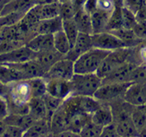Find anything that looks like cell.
I'll return each instance as SVG.
<instances>
[{
    "mask_svg": "<svg viewBox=\"0 0 146 137\" xmlns=\"http://www.w3.org/2000/svg\"><path fill=\"white\" fill-rule=\"evenodd\" d=\"M59 3H62V2H66V1H68V0H58Z\"/></svg>",
    "mask_w": 146,
    "mask_h": 137,
    "instance_id": "cell-58",
    "label": "cell"
},
{
    "mask_svg": "<svg viewBox=\"0 0 146 137\" xmlns=\"http://www.w3.org/2000/svg\"><path fill=\"white\" fill-rule=\"evenodd\" d=\"M76 137V136H79L78 135L74 133L70 130H66V131H63V132H60L59 134L56 136V137Z\"/></svg>",
    "mask_w": 146,
    "mask_h": 137,
    "instance_id": "cell-49",
    "label": "cell"
},
{
    "mask_svg": "<svg viewBox=\"0 0 146 137\" xmlns=\"http://www.w3.org/2000/svg\"><path fill=\"white\" fill-rule=\"evenodd\" d=\"M24 12H12L0 16V26H10L19 23L25 15Z\"/></svg>",
    "mask_w": 146,
    "mask_h": 137,
    "instance_id": "cell-34",
    "label": "cell"
},
{
    "mask_svg": "<svg viewBox=\"0 0 146 137\" xmlns=\"http://www.w3.org/2000/svg\"><path fill=\"white\" fill-rule=\"evenodd\" d=\"M10 1H12V0H0V2H2V3H3L4 4L9 3V2H10Z\"/></svg>",
    "mask_w": 146,
    "mask_h": 137,
    "instance_id": "cell-56",
    "label": "cell"
},
{
    "mask_svg": "<svg viewBox=\"0 0 146 137\" xmlns=\"http://www.w3.org/2000/svg\"><path fill=\"white\" fill-rule=\"evenodd\" d=\"M4 3H2V2H0V16H1V13H2V10H3V8L4 6Z\"/></svg>",
    "mask_w": 146,
    "mask_h": 137,
    "instance_id": "cell-55",
    "label": "cell"
},
{
    "mask_svg": "<svg viewBox=\"0 0 146 137\" xmlns=\"http://www.w3.org/2000/svg\"><path fill=\"white\" fill-rule=\"evenodd\" d=\"M146 3V0H125L124 6H125L135 14L140 8Z\"/></svg>",
    "mask_w": 146,
    "mask_h": 137,
    "instance_id": "cell-41",
    "label": "cell"
},
{
    "mask_svg": "<svg viewBox=\"0 0 146 137\" xmlns=\"http://www.w3.org/2000/svg\"><path fill=\"white\" fill-rule=\"evenodd\" d=\"M24 79L23 74L9 63H0V82L8 85L13 82Z\"/></svg>",
    "mask_w": 146,
    "mask_h": 137,
    "instance_id": "cell-24",
    "label": "cell"
},
{
    "mask_svg": "<svg viewBox=\"0 0 146 137\" xmlns=\"http://www.w3.org/2000/svg\"><path fill=\"white\" fill-rule=\"evenodd\" d=\"M134 33L141 39H146V22H138L133 28Z\"/></svg>",
    "mask_w": 146,
    "mask_h": 137,
    "instance_id": "cell-43",
    "label": "cell"
},
{
    "mask_svg": "<svg viewBox=\"0 0 146 137\" xmlns=\"http://www.w3.org/2000/svg\"><path fill=\"white\" fill-rule=\"evenodd\" d=\"M74 74V62L64 57L51 67L50 69L45 73L44 78L45 79H58L71 80Z\"/></svg>",
    "mask_w": 146,
    "mask_h": 137,
    "instance_id": "cell-7",
    "label": "cell"
},
{
    "mask_svg": "<svg viewBox=\"0 0 146 137\" xmlns=\"http://www.w3.org/2000/svg\"><path fill=\"white\" fill-rule=\"evenodd\" d=\"M49 122L52 136H56L60 132L68 130V116L62 105L52 114Z\"/></svg>",
    "mask_w": 146,
    "mask_h": 137,
    "instance_id": "cell-14",
    "label": "cell"
},
{
    "mask_svg": "<svg viewBox=\"0 0 146 137\" xmlns=\"http://www.w3.org/2000/svg\"><path fill=\"white\" fill-rule=\"evenodd\" d=\"M135 16L137 22H146V3L135 13Z\"/></svg>",
    "mask_w": 146,
    "mask_h": 137,
    "instance_id": "cell-47",
    "label": "cell"
},
{
    "mask_svg": "<svg viewBox=\"0 0 146 137\" xmlns=\"http://www.w3.org/2000/svg\"><path fill=\"white\" fill-rule=\"evenodd\" d=\"M97 8L103 9V10L111 12L114 9L115 5L111 2V0H98Z\"/></svg>",
    "mask_w": 146,
    "mask_h": 137,
    "instance_id": "cell-45",
    "label": "cell"
},
{
    "mask_svg": "<svg viewBox=\"0 0 146 137\" xmlns=\"http://www.w3.org/2000/svg\"><path fill=\"white\" fill-rule=\"evenodd\" d=\"M42 99L44 100V102H45L46 109L48 110L49 119H50L52 114L62 105L64 100L59 99V98H57V97L53 96L48 92L43 96Z\"/></svg>",
    "mask_w": 146,
    "mask_h": 137,
    "instance_id": "cell-36",
    "label": "cell"
},
{
    "mask_svg": "<svg viewBox=\"0 0 146 137\" xmlns=\"http://www.w3.org/2000/svg\"><path fill=\"white\" fill-rule=\"evenodd\" d=\"M76 10L75 5H73L71 0L66 1V2H62L60 3V15L62 20L65 19H74L75 15H76Z\"/></svg>",
    "mask_w": 146,
    "mask_h": 137,
    "instance_id": "cell-38",
    "label": "cell"
},
{
    "mask_svg": "<svg viewBox=\"0 0 146 137\" xmlns=\"http://www.w3.org/2000/svg\"><path fill=\"white\" fill-rule=\"evenodd\" d=\"M25 45L35 53L54 48L53 35L37 34L33 39H31Z\"/></svg>",
    "mask_w": 146,
    "mask_h": 137,
    "instance_id": "cell-20",
    "label": "cell"
},
{
    "mask_svg": "<svg viewBox=\"0 0 146 137\" xmlns=\"http://www.w3.org/2000/svg\"><path fill=\"white\" fill-rule=\"evenodd\" d=\"M109 51L92 48L76 59L74 63L75 73H96Z\"/></svg>",
    "mask_w": 146,
    "mask_h": 137,
    "instance_id": "cell-2",
    "label": "cell"
},
{
    "mask_svg": "<svg viewBox=\"0 0 146 137\" xmlns=\"http://www.w3.org/2000/svg\"><path fill=\"white\" fill-rule=\"evenodd\" d=\"M8 92V85L3 83L2 82H0V96H6Z\"/></svg>",
    "mask_w": 146,
    "mask_h": 137,
    "instance_id": "cell-51",
    "label": "cell"
},
{
    "mask_svg": "<svg viewBox=\"0 0 146 137\" xmlns=\"http://www.w3.org/2000/svg\"><path fill=\"white\" fill-rule=\"evenodd\" d=\"M25 131L20 127L6 125L1 137H23Z\"/></svg>",
    "mask_w": 146,
    "mask_h": 137,
    "instance_id": "cell-40",
    "label": "cell"
},
{
    "mask_svg": "<svg viewBox=\"0 0 146 137\" xmlns=\"http://www.w3.org/2000/svg\"><path fill=\"white\" fill-rule=\"evenodd\" d=\"M133 49L134 48L125 47L109 52L99 66L96 74L102 79L106 78L118 66L131 60Z\"/></svg>",
    "mask_w": 146,
    "mask_h": 137,
    "instance_id": "cell-3",
    "label": "cell"
},
{
    "mask_svg": "<svg viewBox=\"0 0 146 137\" xmlns=\"http://www.w3.org/2000/svg\"><path fill=\"white\" fill-rule=\"evenodd\" d=\"M71 1H72V3H73V5H75L76 10L78 11V9H82L86 0H71Z\"/></svg>",
    "mask_w": 146,
    "mask_h": 137,
    "instance_id": "cell-50",
    "label": "cell"
},
{
    "mask_svg": "<svg viewBox=\"0 0 146 137\" xmlns=\"http://www.w3.org/2000/svg\"><path fill=\"white\" fill-rule=\"evenodd\" d=\"M92 121L102 127L113 122V112L111 105L102 102L100 106L92 114Z\"/></svg>",
    "mask_w": 146,
    "mask_h": 137,
    "instance_id": "cell-18",
    "label": "cell"
},
{
    "mask_svg": "<svg viewBox=\"0 0 146 137\" xmlns=\"http://www.w3.org/2000/svg\"><path fill=\"white\" fill-rule=\"evenodd\" d=\"M9 115V108H8L7 99L5 96H0V119H5Z\"/></svg>",
    "mask_w": 146,
    "mask_h": 137,
    "instance_id": "cell-44",
    "label": "cell"
},
{
    "mask_svg": "<svg viewBox=\"0 0 146 137\" xmlns=\"http://www.w3.org/2000/svg\"><path fill=\"white\" fill-rule=\"evenodd\" d=\"M121 15H122V28L133 29L136 25L135 14L125 6L121 7Z\"/></svg>",
    "mask_w": 146,
    "mask_h": 137,
    "instance_id": "cell-37",
    "label": "cell"
},
{
    "mask_svg": "<svg viewBox=\"0 0 146 137\" xmlns=\"http://www.w3.org/2000/svg\"><path fill=\"white\" fill-rule=\"evenodd\" d=\"M47 92L53 96L65 100L72 95V87L70 80L51 79H45Z\"/></svg>",
    "mask_w": 146,
    "mask_h": 137,
    "instance_id": "cell-12",
    "label": "cell"
},
{
    "mask_svg": "<svg viewBox=\"0 0 146 137\" xmlns=\"http://www.w3.org/2000/svg\"><path fill=\"white\" fill-rule=\"evenodd\" d=\"M92 48H93L92 35L79 33L75 43L65 57L75 63L77 59L79 58L82 54L90 50Z\"/></svg>",
    "mask_w": 146,
    "mask_h": 137,
    "instance_id": "cell-11",
    "label": "cell"
},
{
    "mask_svg": "<svg viewBox=\"0 0 146 137\" xmlns=\"http://www.w3.org/2000/svg\"><path fill=\"white\" fill-rule=\"evenodd\" d=\"M122 28V15H121V7H115L111 12L108 25L107 32L117 30Z\"/></svg>",
    "mask_w": 146,
    "mask_h": 137,
    "instance_id": "cell-33",
    "label": "cell"
},
{
    "mask_svg": "<svg viewBox=\"0 0 146 137\" xmlns=\"http://www.w3.org/2000/svg\"><path fill=\"white\" fill-rule=\"evenodd\" d=\"M29 11L38 21L54 18L59 15L60 3L57 2L44 5H35Z\"/></svg>",
    "mask_w": 146,
    "mask_h": 137,
    "instance_id": "cell-15",
    "label": "cell"
},
{
    "mask_svg": "<svg viewBox=\"0 0 146 137\" xmlns=\"http://www.w3.org/2000/svg\"><path fill=\"white\" fill-rule=\"evenodd\" d=\"M53 43L54 48L59 53L65 55V56L69 52L72 47L68 37L66 36L63 29L53 34Z\"/></svg>",
    "mask_w": 146,
    "mask_h": 137,
    "instance_id": "cell-29",
    "label": "cell"
},
{
    "mask_svg": "<svg viewBox=\"0 0 146 137\" xmlns=\"http://www.w3.org/2000/svg\"><path fill=\"white\" fill-rule=\"evenodd\" d=\"M36 4L35 0H12L4 5L1 15H5L12 12L27 13Z\"/></svg>",
    "mask_w": 146,
    "mask_h": 137,
    "instance_id": "cell-26",
    "label": "cell"
},
{
    "mask_svg": "<svg viewBox=\"0 0 146 137\" xmlns=\"http://www.w3.org/2000/svg\"><path fill=\"white\" fill-rule=\"evenodd\" d=\"M36 53L26 45L13 49L9 53L0 55L1 63H21L35 59Z\"/></svg>",
    "mask_w": 146,
    "mask_h": 137,
    "instance_id": "cell-9",
    "label": "cell"
},
{
    "mask_svg": "<svg viewBox=\"0 0 146 137\" xmlns=\"http://www.w3.org/2000/svg\"><path fill=\"white\" fill-rule=\"evenodd\" d=\"M111 12L97 8L96 10L91 13V20L93 34L107 32V25Z\"/></svg>",
    "mask_w": 146,
    "mask_h": 137,
    "instance_id": "cell-19",
    "label": "cell"
},
{
    "mask_svg": "<svg viewBox=\"0 0 146 137\" xmlns=\"http://www.w3.org/2000/svg\"><path fill=\"white\" fill-rule=\"evenodd\" d=\"M74 20L77 25L79 33H86L89 35L93 34L91 15L84 9H80L76 12Z\"/></svg>",
    "mask_w": 146,
    "mask_h": 137,
    "instance_id": "cell-27",
    "label": "cell"
},
{
    "mask_svg": "<svg viewBox=\"0 0 146 137\" xmlns=\"http://www.w3.org/2000/svg\"><path fill=\"white\" fill-rule=\"evenodd\" d=\"M137 65L138 64L131 60L126 62L120 66H118V68H116L106 78H104L102 79V82H131V73Z\"/></svg>",
    "mask_w": 146,
    "mask_h": 137,
    "instance_id": "cell-10",
    "label": "cell"
},
{
    "mask_svg": "<svg viewBox=\"0 0 146 137\" xmlns=\"http://www.w3.org/2000/svg\"><path fill=\"white\" fill-rule=\"evenodd\" d=\"M131 82H102L94 97L101 102L111 103L119 99H123L126 89Z\"/></svg>",
    "mask_w": 146,
    "mask_h": 137,
    "instance_id": "cell-5",
    "label": "cell"
},
{
    "mask_svg": "<svg viewBox=\"0 0 146 137\" xmlns=\"http://www.w3.org/2000/svg\"><path fill=\"white\" fill-rule=\"evenodd\" d=\"M92 120V115L77 111L68 115V130L79 136V132L85 126Z\"/></svg>",
    "mask_w": 146,
    "mask_h": 137,
    "instance_id": "cell-22",
    "label": "cell"
},
{
    "mask_svg": "<svg viewBox=\"0 0 146 137\" xmlns=\"http://www.w3.org/2000/svg\"><path fill=\"white\" fill-rule=\"evenodd\" d=\"M35 2L36 5H44V4L57 3L59 1L58 0H35Z\"/></svg>",
    "mask_w": 146,
    "mask_h": 137,
    "instance_id": "cell-52",
    "label": "cell"
},
{
    "mask_svg": "<svg viewBox=\"0 0 146 137\" xmlns=\"http://www.w3.org/2000/svg\"><path fill=\"white\" fill-rule=\"evenodd\" d=\"M29 113L35 119H49L48 110L46 109L42 97H33L29 102Z\"/></svg>",
    "mask_w": 146,
    "mask_h": 137,
    "instance_id": "cell-23",
    "label": "cell"
},
{
    "mask_svg": "<svg viewBox=\"0 0 146 137\" xmlns=\"http://www.w3.org/2000/svg\"><path fill=\"white\" fill-rule=\"evenodd\" d=\"M101 137H118L115 122H111L102 128Z\"/></svg>",
    "mask_w": 146,
    "mask_h": 137,
    "instance_id": "cell-42",
    "label": "cell"
},
{
    "mask_svg": "<svg viewBox=\"0 0 146 137\" xmlns=\"http://www.w3.org/2000/svg\"><path fill=\"white\" fill-rule=\"evenodd\" d=\"M70 81L72 87L71 96H94L102 83V79L96 73H75Z\"/></svg>",
    "mask_w": 146,
    "mask_h": 137,
    "instance_id": "cell-1",
    "label": "cell"
},
{
    "mask_svg": "<svg viewBox=\"0 0 146 137\" xmlns=\"http://www.w3.org/2000/svg\"><path fill=\"white\" fill-rule=\"evenodd\" d=\"M103 127L96 124L91 120L82 128L79 132L81 137H101Z\"/></svg>",
    "mask_w": 146,
    "mask_h": 137,
    "instance_id": "cell-35",
    "label": "cell"
},
{
    "mask_svg": "<svg viewBox=\"0 0 146 137\" xmlns=\"http://www.w3.org/2000/svg\"><path fill=\"white\" fill-rule=\"evenodd\" d=\"M92 42L94 48L109 52L127 47L121 39L110 32L94 33L92 35Z\"/></svg>",
    "mask_w": 146,
    "mask_h": 137,
    "instance_id": "cell-6",
    "label": "cell"
},
{
    "mask_svg": "<svg viewBox=\"0 0 146 137\" xmlns=\"http://www.w3.org/2000/svg\"><path fill=\"white\" fill-rule=\"evenodd\" d=\"M62 29L66 33V36L68 37L71 46H72L78 37V33H79V31H78V29L74 19L63 20Z\"/></svg>",
    "mask_w": 146,
    "mask_h": 137,
    "instance_id": "cell-32",
    "label": "cell"
},
{
    "mask_svg": "<svg viewBox=\"0 0 146 137\" xmlns=\"http://www.w3.org/2000/svg\"><path fill=\"white\" fill-rule=\"evenodd\" d=\"M0 32H1V26H0Z\"/></svg>",
    "mask_w": 146,
    "mask_h": 137,
    "instance_id": "cell-59",
    "label": "cell"
},
{
    "mask_svg": "<svg viewBox=\"0 0 146 137\" xmlns=\"http://www.w3.org/2000/svg\"><path fill=\"white\" fill-rule=\"evenodd\" d=\"M131 118L135 126L140 133L146 127V113L142 106H133L131 111Z\"/></svg>",
    "mask_w": 146,
    "mask_h": 137,
    "instance_id": "cell-30",
    "label": "cell"
},
{
    "mask_svg": "<svg viewBox=\"0 0 146 137\" xmlns=\"http://www.w3.org/2000/svg\"><path fill=\"white\" fill-rule=\"evenodd\" d=\"M97 4H98V0H86L82 9L91 14L97 9Z\"/></svg>",
    "mask_w": 146,
    "mask_h": 137,
    "instance_id": "cell-46",
    "label": "cell"
},
{
    "mask_svg": "<svg viewBox=\"0 0 146 137\" xmlns=\"http://www.w3.org/2000/svg\"><path fill=\"white\" fill-rule=\"evenodd\" d=\"M33 97H42L47 93L46 80L44 77H37L28 79Z\"/></svg>",
    "mask_w": 146,
    "mask_h": 137,
    "instance_id": "cell-31",
    "label": "cell"
},
{
    "mask_svg": "<svg viewBox=\"0 0 146 137\" xmlns=\"http://www.w3.org/2000/svg\"><path fill=\"white\" fill-rule=\"evenodd\" d=\"M25 45L23 42L16 40H0V55L9 53L13 49Z\"/></svg>",
    "mask_w": 146,
    "mask_h": 137,
    "instance_id": "cell-39",
    "label": "cell"
},
{
    "mask_svg": "<svg viewBox=\"0 0 146 137\" xmlns=\"http://www.w3.org/2000/svg\"><path fill=\"white\" fill-rule=\"evenodd\" d=\"M64 57L65 55L59 53L55 48H52L36 53L35 59L42 67L46 73L54 64H56Z\"/></svg>",
    "mask_w": 146,
    "mask_h": 137,
    "instance_id": "cell-16",
    "label": "cell"
},
{
    "mask_svg": "<svg viewBox=\"0 0 146 137\" xmlns=\"http://www.w3.org/2000/svg\"><path fill=\"white\" fill-rule=\"evenodd\" d=\"M3 121L6 125L20 127L24 131H25L34 123L35 119L29 113L25 115L9 113L7 116L3 119Z\"/></svg>",
    "mask_w": 146,
    "mask_h": 137,
    "instance_id": "cell-25",
    "label": "cell"
},
{
    "mask_svg": "<svg viewBox=\"0 0 146 137\" xmlns=\"http://www.w3.org/2000/svg\"><path fill=\"white\" fill-rule=\"evenodd\" d=\"M5 126H6V124L5 123V122L3 120H2V119H0V137H1L2 134H3Z\"/></svg>",
    "mask_w": 146,
    "mask_h": 137,
    "instance_id": "cell-54",
    "label": "cell"
},
{
    "mask_svg": "<svg viewBox=\"0 0 146 137\" xmlns=\"http://www.w3.org/2000/svg\"><path fill=\"white\" fill-rule=\"evenodd\" d=\"M137 55L139 56V60H140V64L139 65L146 66V46L141 47Z\"/></svg>",
    "mask_w": 146,
    "mask_h": 137,
    "instance_id": "cell-48",
    "label": "cell"
},
{
    "mask_svg": "<svg viewBox=\"0 0 146 137\" xmlns=\"http://www.w3.org/2000/svg\"><path fill=\"white\" fill-rule=\"evenodd\" d=\"M9 104L23 106L28 104L32 98V91L29 80H19L8 84V92L5 96Z\"/></svg>",
    "mask_w": 146,
    "mask_h": 137,
    "instance_id": "cell-4",
    "label": "cell"
},
{
    "mask_svg": "<svg viewBox=\"0 0 146 137\" xmlns=\"http://www.w3.org/2000/svg\"><path fill=\"white\" fill-rule=\"evenodd\" d=\"M115 7H123L125 4V0H111Z\"/></svg>",
    "mask_w": 146,
    "mask_h": 137,
    "instance_id": "cell-53",
    "label": "cell"
},
{
    "mask_svg": "<svg viewBox=\"0 0 146 137\" xmlns=\"http://www.w3.org/2000/svg\"><path fill=\"white\" fill-rule=\"evenodd\" d=\"M13 67L17 68L23 74L24 79H33L37 77H44L45 75V70L39 65L35 59H32L29 61L24 62L21 63H9Z\"/></svg>",
    "mask_w": 146,
    "mask_h": 137,
    "instance_id": "cell-13",
    "label": "cell"
},
{
    "mask_svg": "<svg viewBox=\"0 0 146 137\" xmlns=\"http://www.w3.org/2000/svg\"><path fill=\"white\" fill-rule=\"evenodd\" d=\"M123 100L133 106H142L146 103V82H131L126 89Z\"/></svg>",
    "mask_w": 146,
    "mask_h": 137,
    "instance_id": "cell-8",
    "label": "cell"
},
{
    "mask_svg": "<svg viewBox=\"0 0 146 137\" xmlns=\"http://www.w3.org/2000/svg\"><path fill=\"white\" fill-rule=\"evenodd\" d=\"M52 136L49 119H42L35 120L28 130H25L23 137Z\"/></svg>",
    "mask_w": 146,
    "mask_h": 137,
    "instance_id": "cell-17",
    "label": "cell"
},
{
    "mask_svg": "<svg viewBox=\"0 0 146 137\" xmlns=\"http://www.w3.org/2000/svg\"><path fill=\"white\" fill-rule=\"evenodd\" d=\"M62 23L63 20L60 15L54 18L41 20L36 25V33L53 35L62 29Z\"/></svg>",
    "mask_w": 146,
    "mask_h": 137,
    "instance_id": "cell-21",
    "label": "cell"
},
{
    "mask_svg": "<svg viewBox=\"0 0 146 137\" xmlns=\"http://www.w3.org/2000/svg\"><path fill=\"white\" fill-rule=\"evenodd\" d=\"M110 33L117 36L119 39H121L129 48H135L137 46H139L142 41V39L137 37L135 33H134L133 29L121 28L117 30L111 31Z\"/></svg>",
    "mask_w": 146,
    "mask_h": 137,
    "instance_id": "cell-28",
    "label": "cell"
},
{
    "mask_svg": "<svg viewBox=\"0 0 146 137\" xmlns=\"http://www.w3.org/2000/svg\"><path fill=\"white\" fill-rule=\"evenodd\" d=\"M142 108H143L144 111H145V113H146V103L144 105V106H142Z\"/></svg>",
    "mask_w": 146,
    "mask_h": 137,
    "instance_id": "cell-57",
    "label": "cell"
}]
</instances>
